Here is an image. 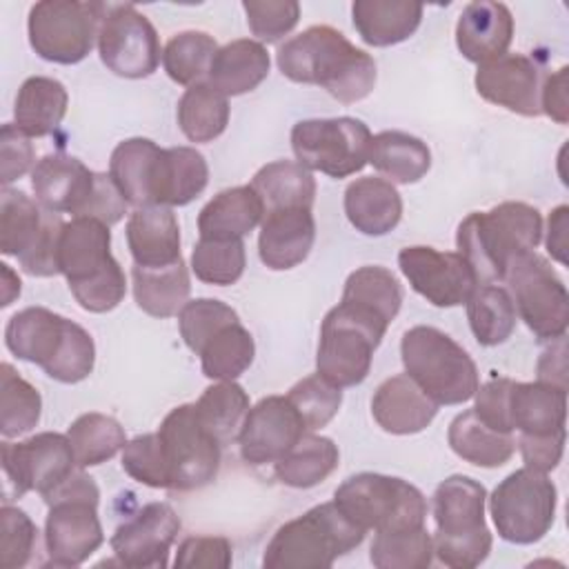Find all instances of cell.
Returning a JSON list of instances; mask_svg holds the SVG:
<instances>
[{
    "label": "cell",
    "mask_w": 569,
    "mask_h": 569,
    "mask_svg": "<svg viewBox=\"0 0 569 569\" xmlns=\"http://www.w3.org/2000/svg\"><path fill=\"white\" fill-rule=\"evenodd\" d=\"M2 271V307H9L16 296H20V278L9 269V264H0Z\"/></svg>",
    "instance_id": "cell-64"
},
{
    "label": "cell",
    "mask_w": 569,
    "mask_h": 569,
    "mask_svg": "<svg viewBox=\"0 0 569 569\" xmlns=\"http://www.w3.org/2000/svg\"><path fill=\"white\" fill-rule=\"evenodd\" d=\"M249 411L247 391L233 380H220L202 391L196 402L200 422L224 445L238 436Z\"/></svg>",
    "instance_id": "cell-46"
},
{
    "label": "cell",
    "mask_w": 569,
    "mask_h": 569,
    "mask_svg": "<svg viewBox=\"0 0 569 569\" xmlns=\"http://www.w3.org/2000/svg\"><path fill=\"white\" fill-rule=\"evenodd\" d=\"M102 64L120 78H147L160 64V40L133 4H107L98 31Z\"/></svg>",
    "instance_id": "cell-16"
},
{
    "label": "cell",
    "mask_w": 569,
    "mask_h": 569,
    "mask_svg": "<svg viewBox=\"0 0 569 569\" xmlns=\"http://www.w3.org/2000/svg\"><path fill=\"white\" fill-rule=\"evenodd\" d=\"M438 413V405L407 376L398 373L380 382L371 398V416L380 429L409 436L427 429Z\"/></svg>",
    "instance_id": "cell-28"
},
{
    "label": "cell",
    "mask_w": 569,
    "mask_h": 569,
    "mask_svg": "<svg viewBox=\"0 0 569 569\" xmlns=\"http://www.w3.org/2000/svg\"><path fill=\"white\" fill-rule=\"evenodd\" d=\"M209 182V167L193 147H169L162 156L158 204L182 207L198 198Z\"/></svg>",
    "instance_id": "cell-42"
},
{
    "label": "cell",
    "mask_w": 569,
    "mask_h": 569,
    "mask_svg": "<svg viewBox=\"0 0 569 569\" xmlns=\"http://www.w3.org/2000/svg\"><path fill=\"white\" fill-rule=\"evenodd\" d=\"M238 320V313L216 298L189 300L178 313V327L184 345L198 356L202 345L224 325Z\"/></svg>",
    "instance_id": "cell-52"
},
{
    "label": "cell",
    "mask_w": 569,
    "mask_h": 569,
    "mask_svg": "<svg viewBox=\"0 0 569 569\" xmlns=\"http://www.w3.org/2000/svg\"><path fill=\"white\" fill-rule=\"evenodd\" d=\"M42 398L38 389L27 382L9 362L0 365V433L2 438H18L31 431L40 420Z\"/></svg>",
    "instance_id": "cell-47"
},
{
    "label": "cell",
    "mask_w": 569,
    "mask_h": 569,
    "mask_svg": "<svg viewBox=\"0 0 569 569\" xmlns=\"http://www.w3.org/2000/svg\"><path fill=\"white\" fill-rule=\"evenodd\" d=\"M476 91L491 104L520 116H540L542 73L533 58L522 53H502L478 64Z\"/></svg>",
    "instance_id": "cell-21"
},
{
    "label": "cell",
    "mask_w": 569,
    "mask_h": 569,
    "mask_svg": "<svg viewBox=\"0 0 569 569\" xmlns=\"http://www.w3.org/2000/svg\"><path fill=\"white\" fill-rule=\"evenodd\" d=\"M276 62L289 80L318 84L345 104L367 98L376 84V60L329 24H313L289 38Z\"/></svg>",
    "instance_id": "cell-1"
},
{
    "label": "cell",
    "mask_w": 569,
    "mask_h": 569,
    "mask_svg": "<svg viewBox=\"0 0 569 569\" xmlns=\"http://www.w3.org/2000/svg\"><path fill=\"white\" fill-rule=\"evenodd\" d=\"M178 124L191 142H211L229 124L227 96L207 80L187 87L178 100Z\"/></svg>",
    "instance_id": "cell-41"
},
{
    "label": "cell",
    "mask_w": 569,
    "mask_h": 569,
    "mask_svg": "<svg viewBox=\"0 0 569 569\" xmlns=\"http://www.w3.org/2000/svg\"><path fill=\"white\" fill-rule=\"evenodd\" d=\"M338 305L385 336L400 311L402 287L389 269L367 264L349 273Z\"/></svg>",
    "instance_id": "cell-24"
},
{
    "label": "cell",
    "mask_w": 569,
    "mask_h": 569,
    "mask_svg": "<svg viewBox=\"0 0 569 569\" xmlns=\"http://www.w3.org/2000/svg\"><path fill=\"white\" fill-rule=\"evenodd\" d=\"M558 491L547 473L522 467L509 473L491 493L489 511L498 536L513 545L545 538L556 518Z\"/></svg>",
    "instance_id": "cell-11"
},
{
    "label": "cell",
    "mask_w": 569,
    "mask_h": 569,
    "mask_svg": "<svg viewBox=\"0 0 569 569\" xmlns=\"http://www.w3.org/2000/svg\"><path fill=\"white\" fill-rule=\"evenodd\" d=\"M67 104L69 96L60 80L31 76L18 89L13 102V124L29 138H44L60 127Z\"/></svg>",
    "instance_id": "cell-35"
},
{
    "label": "cell",
    "mask_w": 569,
    "mask_h": 569,
    "mask_svg": "<svg viewBox=\"0 0 569 569\" xmlns=\"http://www.w3.org/2000/svg\"><path fill=\"white\" fill-rule=\"evenodd\" d=\"M0 160H2V184L22 178L33 164V147L13 122H7L0 131Z\"/></svg>",
    "instance_id": "cell-58"
},
{
    "label": "cell",
    "mask_w": 569,
    "mask_h": 569,
    "mask_svg": "<svg viewBox=\"0 0 569 569\" xmlns=\"http://www.w3.org/2000/svg\"><path fill=\"white\" fill-rule=\"evenodd\" d=\"M251 187L264 204V213L273 209H311L316 200V180L307 167L293 160H273L260 167Z\"/></svg>",
    "instance_id": "cell-38"
},
{
    "label": "cell",
    "mask_w": 569,
    "mask_h": 569,
    "mask_svg": "<svg viewBox=\"0 0 569 569\" xmlns=\"http://www.w3.org/2000/svg\"><path fill=\"white\" fill-rule=\"evenodd\" d=\"M433 558V540L422 527L376 531L369 560L378 569H427Z\"/></svg>",
    "instance_id": "cell-48"
},
{
    "label": "cell",
    "mask_w": 569,
    "mask_h": 569,
    "mask_svg": "<svg viewBox=\"0 0 569 569\" xmlns=\"http://www.w3.org/2000/svg\"><path fill=\"white\" fill-rule=\"evenodd\" d=\"M127 204L129 202L120 193V189L113 182V178L109 173H98L96 171V187H93V193H91L82 216L96 218V220H100V222L111 227V224L122 220V216L127 213Z\"/></svg>",
    "instance_id": "cell-59"
},
{
    "label": "cell",
    "mask_w": 569,
    "mask_h": 569,
    "mask_svg": "<svg viewBox=\"0 0 569 569\" xmlns=\"http://www.w3.org/2000/svg\"><path fill=\"white\" fill-rule=\"evenodd\" d=\"M307 427L287 396H267L249 407L238 431L240 456L247 465H269L280 460Z\"/></svg>",
    "instance_id": "cell-19"
},
{
    "label": "cell",
    "mask_w": 569,
    "mask_h": 569,
    "mask_svg": "<svg viewBox=\"0 0 569 569\" xmlns=\"http://www.w3.org/2000/svg\"><path fill=\"white\" fill-rule=\"evenodd\" d=\"M369 127L351 116L300 120L291 129V149L296 162L309 171L331 178H347L369 162Z\"/></svg>",
    "instance_id": "cell-12"
},
{
    "label": "cell",
    "mask_w": 569,
    "mask_h": 569,
    "mask_svg": "<svg viewBox=\"0 0 569 569\" xmlns=\"http://www.w3.org/2000/svg\"><path fill=\"white\" fill-rule=\"evenodd\" d=\"M38 538V527L18 507L4 505L0 509V565L4 569H20L31 560Z\"/></svg>",
    "instance_id": "cell-54"
},
{
    "label": "cell",
    "mask_w": 569,
    "mask_h": 569,
    "mask_svg": "<svg viewBox=\"0 0 569 569\" xmlns=\"http://www.w3.org/2000/svg\"><path fill=\"white\" fill-rule=\"evenodd\" d=\"M345 213L356 231L365 236H385L396 229L402 218V198L389 180L365 176L347 187Z\"/></svg>",
    "instance_id": "cell-31"
},
{
    "label": "cell",
    "mask_w": 569,
    "mask_h": 569,
    "mask_svg": "<svg viewBox=\"0 0 569 569\" xmlns=\"http://www.w3.org/2000/svg\"><path fill=\"white\" fill-rule=\"evenodd\" d=\"M425 7L411 0H356L351 4V20L371 47H391L416 33Z\"/></svg>",
    "instance_id": "cell-32"
},
{
    "label": "cell",
    "mask_w": 569,
    "mask_h": 569,
    "mask_svg": "<svg viewBox=\"0 0 569 569\" xmlns=\"http://www.w3.org/2000/svg\"><path fill=\"white\" fill-rule=\"evenodd\" d=\"M264 218V204L251 184L216 193L198 213L200 238H244Z\"/></svg>",
    "instance_id": "cell-33"
},
{
    "label": "cell",
    "mask_w": 569,
    "mask_h": 569,
    "mask_svg": "<svg viewBox=\"0 0 569 569\" xmlns=\"http://www.w3.org/2000/svg\"><path fill=\"white\" fill-rule=\"evenodd\" d=\"M340 453L331 438L305 433L280 460L273 462L276 478L293 489H309L327 480L338 467Z\"/></svg>",
    "instance_id": "cell-40"
},
{
    "label": "cell",
    "mask_w": 569,
    "mask_h": 569,
    "mask_svg": "<svg viewBox=\"0 0 569 569\" xmlns=\"http://www.w3.org/2000/svg\"><path fill=\"white\" fill-rule=\"evenodd\" d=\"M365 533L333 500L322 502L278 527L264 547L262 565L267 569H325L356 549Z\"/></svg>",
    "instance_id": "cell-5"
},
{
    "label": "cell",
    "mask_w": 569,
    "mask_h": 569,
    "mask_svg": "<svg viewBox=\"0 0 569 569\" xmlns=\"http://www.w3.org/2000/svg\"><path fill=\"white\" fill-rule=\"evenodd\" d=\"M162 156L164 149L149 138H127L111 151L109 176L136 209L158 204Z\"/></svg>",
    "instance_id": "cell-26"
},
{
    "label": "cell",
    "mask_w": 569,
    "mask_h": 569,
    "mask_svg": "<svg viewBox=\"0 0 569 569\" xmlns=\"http://www.w3.org/2000/svg\"><path fill=\"white\" fill-rule=\"evenodd\" d=\"M67 438L71 442L73 458L80 469L111 460L127 445L122 425L116 418L98 411L78 416L71 422Z\"/></svg>",
    "instance_id": "cell-44"
},
{
    "label": "cell",
    "mask_w": 569,
    "mask_h": 569,
    "mask_svg": "<svg viewBox=\"0 0 569 569\" xmlns=\"http://www.w3.org/2000/svg\"><path fill=\"white\" fill-rule=\"evenodd\" d=\"M369 162L389 178V182H418L431 167L429 147L405 131H380L371 138Z\"/></svg>",
    "instance_id": "cell-39"
},
{
    "label": "cell",
    "mask_w": 569,
    "mask_h": 569,
    "mask_svg": "<svg viewBox=\"0 0 569 569\" xmlns=\"http://www.w3.org/2000/svg\"><path fill=\"white\" fill-rule=\"evenodd\" d=\"M340 511L369 531H398L422 527L427 500L418 487L402 478L362 471L349 476L333 493Z\"/></svg>",
    "instance_id": "cell-9"
},
{
    "label": "cell",
    "mask_w": 569,
    "mask_h": 569,
    "mask_svg": "<svg viewBox=\"0 0 569 569\" xmlns=\"http://www.w3.org/2000/svg\"><path fill=\"white\" fill-rule=\"evenodd\" d=\"M405 373L436 402L462 405L480 387L471 356L445 331L427 325L405 331L400 342Z\"/></svg>",
    "instance_id": "cell-7"
},
{
    "label": "cell",
    "mask_w": 569,
    "mask_h": 569,
    "mask_svg": "<svg viewBox=\"0 0 569 569\" xmlns=\"http://www.w3.org/2000/svg\"><path fill=\"white\" fill-rule=\"evenodd\" d=\"M509 385L511 378H491L478 391L473 393L476 405L473 411L476 416L491 429L500 433H511V422H509V409H507V398H509Z\"/></svg>",
    "instance_id": "cell-57"
},
{
    "label": "cell",
    "mask_w": 569,
    "mask_h": 569,
    "mask_svg": "<svg viewBox=\"0 0 569 569\" xmlns=\"http://www.w3.org/2000/svg\"><path fill=\"white\" fill-rule=\"evenodd\" d=\"M58 269L84 311H111L127 293L124 271L111 256L109 224L96 218L78 216L64 222L58 242Z\"/></svg>",
    "instance_id": "cell-4"
},
{
    "label": "cell",
    "mask_w": 569,
    "mask_h": 569,
    "mask_svg": "<svg viewBox=\"0 0 569 569\" xmlns=\"http://www.w3.org/2000/svg\"><path fill=\"white\" fill-rule=\"evenodd\" d=\"M176 567H229L231 545L222 536H189L178 545Z\"/></svg>",
    "instance_id": "cell-56"
},
{
    "label": "cell",
    "mask_w": 569,
    "mask_h": 569,
    "mask_svg": "<svg viewBox=\"0 0 569 569\" xmlns=\"http://www.w3.org/2000/svg\"><path fill=\"white\" fill-rule=\"evenodd\" d=\"M136 305L153 318H171L189 302V271L184 260L169 267H138L131 269Z\"/></svg>",
    "instance_id": "cell-36"
},
{
    "label": "cell",
    "mask_w": 569,
    "mask_h": 569,
    "mask_svg": "<svg viewBox=\"0 0 569 569\" xmlns=\"http://www.w3.org/2000/svg\"><path fill=\"white\" fill-rule=\"evenodd\" d=\"M565 436L567 431H558L549 436H520L518 447H520L525 467L542 473L556 469L565 451Z\"/></svg>",
    "instance_id": "cell-60"
},
{
    "label": "cell",
    "mask_w": 569,
    "mask_h": 569,
    "mask_svg": "<svg viewBox=\"0 0 569 569\" xmlns=\"http://www.w3.org/2000/svg\"><path fill=\"white\" fill-rule=\"evenodd\" d=\"M398 267L411 289L433 307H458L469 300L478 278L458 251L413 244L398 253Z\"/></svg>",
    "instance_id": "cell-18"
},
{
    "label": "cell",
    "mask_w": 569,
    "mask_h": 569,
    "mask_svg": "<svg viewBox=\"0 0 569 569\" xmlns=\"http://www.w3.org/2000/svg\"><path fill=\"white\" fill-rule=\"evenodd\" d=\"M316 240V220L311 209H273L260 224L258 253L264 267L287 271L298 267Z\"/></svg>",
    "instance_id": "cell-25"
},
{
    "label": "cell",
    "mask_w": 569,
    "mask_h": 569,
    "mask_svg": "<svg viewBox=\"0 0 569 569\" xmlns=\"http://www.w3.org/2000/svg\"><path fill=\"white\" fill-rule=\"evenodd\" d=\"M31 187L36 200L53 213L82 216L93 187L96 171L82 160L67 153H49L31 169Z\"/></svg>",
    "instance_id": "cell-22"
},
{
    "label": "cell",
    "mask_w": 569,
    "mask_h": 569,
    "mask_svg": "<svg viewBox=\"0 0 569 569\" xmlns=\"http://www.w3.org/2000/svg\"><path fill=\"white\" fill-rule=\"evenodd\" d=\"M42 498L49 507L44 520L49 562L56 567L82 565L104 542V531L98 518V485L91 476L73 471Z\"/></svg>",
    "instance_id": "cell-8"
},
{
    "label": "cell",
    "mask_w": 569,
    "mask_h": 569,
    "mask_svg": "<svg viewBox=\"0 0 569 569\" xmlns=\"http://www.w3.org/2000/svg\"><path fill=\"white\" fill-rule=\"evenodd\" d=\"M127 244L138 267H169L180 256V224L171 207H138L127 220Z\"/></svg>",
    "instance_id": "cell-29"
},
{
    "label": "cell",
    "mask_w": 569,
    "mask_h": 569,
    "mask_svg": "<svg viewBox=\"0 0 569 569\" xmlns=\"http://www.w3.org/2000/svg\"><path fill=\"white\" fill-rule=\"evenodd\" d=\"M251 33L262 42H278L300 20L296 0H247L242 2Z\"/></svg>",
    "instance_id": "cell-55"
},
{
    "label": "cell",
    "mask_w": 569,
    "mask_h": 569,
    "mask_svg": "<svg viewBox=\"0 0 569 569\" xmlns=\"http://www.w3.org/2000/svg\"><path fill=\"white\" fill-rule=\"evenodd\" d=\"M447 440L458 458L485 469L502 467L516 451L513 436L487 427L473 409H467L451 420Z\"/></svg>",
    "instance_id": "cell-37"
},
{
    "label": "cell",
    "mask_w": 569,
    "mask_h": 569,
    "mask_svg": "<svg viewBox=\"0 0 569 569\" xmlns=\"http://www.w3.org/2000/svg\"><path fill=\"white\" fill-rule=\"evenodd\" d=\"M122 469L151 489H171V476L158 433H142L122 447Z\"/></svg>",
    "instance_id": "cell-53"
},
{
    "label": "cell",
    "mask_w": 569,
    "mask_h": 569,
    "mask_svg": "<svg viewBox=\"0 0 569 569\" xmlns=\"http://www.w3.org/2000/svg\"><path fill=\"white\" fill-rule=\"evenodd\" d=\"M104 2L42 0L29 11L27 31L31 49L49 62L76 64L84 60L98 40Z\"/></svg>",
    "instance_id": "cell-10"
},
{
    "label": "cell",
    "mask_w": 569,
    "mask_h": 569,
    "mask_svg": "<svg viewBox=\"0 0 569 569\" xmlns=\"http://www.w3.org/2000/svg\"><path fill=\"white\" fill-rule=\"evenodd\" d=\"M4 345L20 360L64 385L84 380L93 371L96 345L78 322L44 307H27L13 313L4 327Z\"/></svg>",
    "instance_id": "cell-3"
},
{
    "label": "cell",
    "mask_w": 569,
    "mask_h": 569,
    "mask_svg": "<svg viewBox=\"0 0 569 569\" xmlns=\"http://www.w3.org/2000/svg\"><path fill=\"white\" fill-rule=\"evenodd\" d=\"M60 213L47 211L24 191L2 189L0 198V251L16 256L18 262L38 251L60 227Z\"/></svg>",
    "instance_id": "cell-23"
},
{
    "label": "cell",
    "mask_w": 569,
    "mask_h": 569,
    "mask_svg": "<svg viewBox=\"0 0 569 569\" xmlns=\"http://www.w3.org/2000/svg\"><path fill=\"white\" fill-rule=\"evenodd\" d=\"M485 487L469 476H449L433 491L436 536L433 553L453 569H471L491 551V531L485 522Z\"/></svg>",
    "instance_id": "cell-6"
},
{
    "label": "cell",
    "mask_w": 569,
    "mask_h": 569,
    "mask_svg": "<svg viewBox=\"0 0 569 569\" xmlns=\"http://www.w3.org/2000/svg\"><path fill=\"white\" fill-rule=\"evenodd\" d=\"M256 345L240 320L218 329L198 351L202 373L211 380H236L253 362Z\"/></svg>",
    "instance_id": "cell-45"
},
{
    "label": "cell",
    "mask_w": 569,
    "mask_h": 569,
    "mask_svg": "<svg viewBox=\"0 0 569 569\" xmlns=\"http://www.w3.org/2000/svg\"><path fill=\"white\" fill-rule=\"evenodd\" d=\"M156 433L164 451L173 491L202 489L216 480L222 442L200 422L196 405L171 409Z\"/></svg>",
    "instance_id": "cell-14"
},
{
    "label": "cell",
    "mask_w": 569,
    "mask_h": 569,
    "mask_svg": "<svg viewBox=\"0 0 569 569\" xmlns=\"http://www.w3.org/2000/svg\"><path fill=\"white\" fill-rule=\"evenodd\" d=\"M178 531V513L167 502H149L113 531L109 545L122 567H167Z\"/></svg>",
    "instance_id": "cell-20"
},
{
    "label": "cell",
    "mask_w": 569,
    "mask_h": 569,
    "mask_svg": "<svg viewBox=\"0 0 569 569\" xmlns=\"http://www.w3.org/2000/svg\"><path fill=\"white\" fill-rule=\"evenodd\" d=\"M505 280L516 313L538 340H558L569 325V291L556 269L536 251L518 256Z\"/></svg>",
    "instance_id": "cell-13"
},
{
    "label": "cell",
    "mask_w": 569,
    "mask_h": 569,
    "mask_svg": "<svg viewBox=\"0 0 569 569\" xmlns=\"http://www.w3.org/2000/svg\"><path fill=\"white\" fill-rule=\"evenodd\" d=\"M509 422L520 436H549L565 431L567 387L536 380L509 385Z\"/></svg>",
    "instance_id": "cell-30"
},
{
    "label": "cell",
    "mask_w": 569,
    "mask_h": 569,
    "mask_svg": "<svg viewBox=\"0 0 569 569\" xmlns=\"http://www.w3.org/2000/svg\"><path fill=\"white\" fill-rule=\"evenodd\" d=\"M567 67H560L556 73L542 80L540 89V111L547 113L558 124L569 120V98H567Z\"/></svg>",
    "instance_id": "cell-61"
},
{
    "label": "cell",
    "mask_w": 569,
    "mask_h": 569,
    "mask_svg": "<svg viewBox=\"0 0 569 569\" xmlns=\"http://www.w3.org/2000/svg\"><path fill=\"white\" fill-rule=\"evenodd\" d=\"M247 267V251L242 238L216 240L200 238L191 253V269L198 280L207 284L227 287L240 280Z\"/></svg>",
    "instance_id": "cell-50"
},
{
    "label": "cell",
    "mask_w": 569,
    "mask_h": 569,
    "mask_svg": "<svg viewBox=\"0 0 569 569\" xmlns=\"http://www.w3.org/2000/svg\"><path fill=\"white\" fill-rule=\"evenodd\" d=\"M513 38V18L507 4L478 0L469 2L456 24L458 51L476 64L489 62L502 53Z\"/></svg>",
    "instance_id": "cell-27"
},
{
    "label": "cell",
    "mask_w": 569,
    "mask_h": 569,
    "mask_svg": "<svg viewBox=\"0 0 569 569\" xmlns=\"http://www.w3.org/2000/svg\"><path fill=\"white\" fill-rule=\"evenodd\" d=\"M567 213L569 207L560 204L549 213L547 222V251L560 264H567Z\"/></svg>",
    "instance_id": "cell-62"
},
{
    "label": "cell",
    "mask_w": 569,
    "mask_h": 569,
    "mask_svg": "<svg viewBox=\"0 0 569 569\" xmlns=\"http://www.w3.org/2000/svg\"><path fill=\"white\" fill-rule=\"evenodd\" d=\"M216 51L218 44L209 33L182 31L167 42L162 51V64L173 82L191 87L207 78Z\"/></svg>",
    "instance_id": "cell-49"
},
{
    "label": "cell",
    "mask_w": 569,
    "mask_h": 569,
    "mask_svg": "<svg viewBox=\"0 0 569 569\" xmlns=\"http://www.w3.org/2000/svg\"><path fill=\"white\" fill-rule=\"evenodd\" d=\"M538 380L567 387V382H565V336L558 340H551V347L542 353V358L538 362Z\"/></svg>",
    "instance_id": "cell-63"
},
{
    "label": "cell",
    "mask_w": 569,
    "mask_h": 569,
    "mask_svg": "<svg viewBox=\"0 0 569 569\" xmlns=\"http://www.w3.org/2000/svg\"><path fill=\"white\" fill-rule=\"evenodd\" d=\"M78 467L67 436L56 431L36 433L22 442H2V471L7 489L20 498L27 491L40 496L53 491Z\"/></svg>",
    "instance_id": "cell-17"
},
{
    "label": "cell",
    "mask_w": 569,
    "mask_h": 569,
    "mask_svg": "<svg viewBox=\"0 0 569 569\" xmlns=\"http://www.w3.org/2000/svg\"><path fill=\"white\" fill-rule=\"evenodd\" d=\"M287 400L296 407L307 431H316L333 420L342 405V391L316 371L296 382L289 389Z\"/></svg>",
    "instance_id": "cell-51"
},
{
    "label": "cell",
    "mask_w": 569,
    "mask_h": 569,
    "mask_svg": "<svg viewBox=\"0 0 569 569\" xmlns=\"http://www.w3.org/2000/svg\"><path fill=\"white\" fill-rule=\"evenodd\" d=\"M542 240V216L527 202H502L489 211H473L456 233L458 253L473 269L478 284L505 280L511 262L533 251Z\"/></svg>",
    "instance_id": "cell-2"
},
{
    "label": "cell",
    "mask_w": 569,
    "mask_h": 569,
    "mask_svg": "<svg viewBox=\"0 0 569 569\" xmlns=\"http://www.w3.org/2000/svg\"><path fill=\"white\" fill-rule=\"evenodd\" d=\"M467 320L473 338L485 347L502 345L516 329V307L509 291L500 284H480L469 296Z\"/></svg>",
    "instance_id": "cell-43"
},
{
    "label": "cell",
    "mask_w": 569,
    "mask_h": 569,
    "mask_svg": "<svg viewBox=\"0 0 569 569\" xmlns=\"http://www.w3.org/2000/svg\"><path fill=\"white\" fill-rule=\"evenodd\" d=\"M267 47L258 40L240 38L220 47L211 60L207 82L220 93L242 96L253 91L269 73Z\"/></svg>",
    "instance_id": "cell-34"
},
{
    "label": "cell",
    "mask_w": 569,
    "mask_h": 569,
    "mask_svg": "<svg viewBox=\"0 0 569 569\" xmlns=\"http://www.w3.org/2000/svg\"><path fill=\"white\" fill-rule=\"evenodd\" d=\"M380 336L367 322L351 316L347 309L336 305L322 320L316 369L318 373L336 387H356L360 385L373 360Z\"/></svg>",
    "instance_id": "cell-15"
}]
</instances>
